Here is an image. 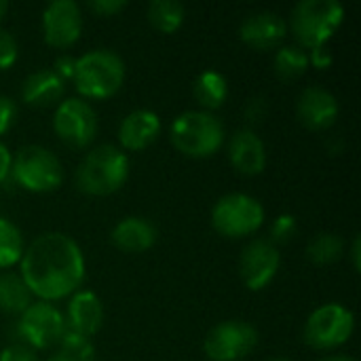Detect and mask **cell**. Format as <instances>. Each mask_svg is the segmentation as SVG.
I'll return each instance as SVG.
<instances>
[{"mask_svg": "<svg viewBox=\"0 0 361 361\" xmlns=\"http://www.w3.org/2000/svg\"><path fill=\"white\" fill-rule=\"evenodd\" d=\"M21 279L44 302H53L78 292L85 279V256L80 245L63 233L36 237L21 260Z\"/></svg>", "mask_w": 361, "mask_h": 361, "instance_id": "obj_1", "label": "cell"}, {"mask_svg": "<svg viewBox=\"0 0 361 361\" xmlns=\"http://www.w3.org/2000/svg\"><path fill=\"white\" fill-rule=\"evenodd\" d=\"M129 178V157L112 144L95 146L76 169V186L85 195L104 197L116 192Z\"/></svg>", "mask_w": 361, "mask_h": 361, "instance_id": "obj_2", "label": "cell"}, {"mask_svg": "<svg viewBox=\"0 0 361 361\" xmlns=\"http://www.w3.org/2000/svg\"><path fill=\"white\" fill-rule=\"evenodd\" d=\"M125 59L112 49H93L76 57L74 85L78 93L93 99L114 95L125 82Z\"/></svg>", "mask_w": 361, "mask_h": 361, "instance_id": "obj_3", "label": "cell"}, {"mask_svg": "<svg viewBox=\"0 0 361 361\" xmlns=\"http://www.w3.org/2000/svg\"><path fill=\"white\" fill-rule=\"evenodd\" d=\"M171 144L186 157H212L224 144V125L214 112L186 110L173 118L169 131Z\"/></svg>", "mask_w": 361, "mask_h": 361, "instance_id": "obj_4", "label": "cell"}, {"mask_svg": "<svg viewBox=\"0 0 361 361\" xmlns=\"http://www.w3.org/2000/svg\"><path fill=\"white\" fill-rule=\"evenodd\" d=\"M345 19V8L338 0H302L294 6L290 27L302 49L328 44Z\"/></svg>", "mask_w": 361, "mask_h": 361, "instance_id": "obj_5", "label": "cell"}, {"mask_svg": "<svg viewBox=\"0 0 361 361\" xmlns=\"http://www.w3.org/2000/svg\"><path fill=\"white\" fill-rule=\"evenodd\" d=\"M11 173L19 186L32 192H51L63 180L61 161L44 146H21L11 159Z\"/></svg>", "mask_w": 361, "mask_h": 361, "instance_id": "obj_6", "label": "cell"}, {"mask_svg": "<svg viewBox=\"0 0 361 361\" xmlns=\"http://www.w3.org/2000/svg\"><path fill=\"white\" fill-rule=\"evenodd\" d=\"M264 222L262 203L245 192H228L220 197L212 209L214 228L231 239L254 235Z\"/></svg>", "mask_w": 361, "mask_h": 361, "instance_id": "obj_7", "label": "cell"}, {"mask_svg": "<svg viewBox=\"0 0 361 361\" xmlns=\"http://www.w3.org/2000/svg\"><path fill=\"white\" fill-rule=\"evenodd\" d=\"M353 330L355 317L347 307L338 302L322 305L305 324V343L319 351L336 349L353 336Z\"/></svg>", "mask_w": 361, "mask_h": 361, "instance_id": "obj_8", "label": "cell"}, {"mask_svg": "<svg viewBox=\"0 0 361 361\" xmlns=\"http://www.w3.org/2000/svg\"><path fill=\"white\" fill-rule=\"evenodd\" d=\"M258 347V330L239 319H228L214 326L205 341L203 351L212 361H239Z\"/></svg>", "mask_w": 361, "mask_h": 361, "instance_id": "obj_9", "label": "cell"}, {"mask_svg": "<svg viewBox=\"0 0 361 361\" xmlns=\"http://www.w3.org/2000/svg\"><path fill=\"white\" fill-rule=\"evenodd\" d=\"M17 330L23 343L32 349H49L57 345L61 334L66 332V317L55 305L38 300L21 313Z\"/></svg>", "mask_w": 361, "mask_h": 361, "instance_id": "obj_10", "label": "cell"}, {"mask_svg": "<svg viewBox=\"0 0 361 361\" xmlns=\"http://www.w3.org/2000/svg\"><path fill=\"white\" fill-rule=\"evenodd\" d=\"M53 129L68 146L85 148L97 133V114L89 102L80 97H68L53 114Z\"/></svg>", "mask_w": 361, "mask_h": 361, "instance_id": "obj_11", "label": "cell"}, {"mask_svg": "<svg viewBox=\"0 0 361 361\" xmlns=\"http://www.w3.org/2000/svg\"><path fill=\"white\" fill-rule=\"evenodd\" d=\"M281 264L279 250L273 241L267 239H254L250 241L239 258V273L243 283L252 290H264L277 275Z\"/></svg>", "mask_w": 361, "mask_h": 361, "instance_id": "obj_12", "label": "cell"}, {"mask_svg": "<svg viewBox=\"0 0 361 361\" xmlns=\"http://www.w3.org/2000/svg\"><path fill=\"white\" fill-rule=\"evenodd\" d=\"M82 32V13L74 0H51L42 11V34L51 47L66 49Z\"/></svg>", "mask_w": 361, "mask_h": 361, "instance_id": "obj_13", "label": "cell"}, {"mask_svg": "<svg viewBox=\"0 0 361 361\" xmlns=\"http://www.w3.org/2000/svg\"><path fill=\"white\" fill-rule=\"evenodd\" d=\"M338 99L334 97L332 91L324 89V87H307L296 104V114L300 118V123L313 131H324L328 127H332L338 118Z\"/></svg>", "mask_w": 361, "mask_h": 361, "instance_id": "obj_14", "label": "cell"}, {"mask_svg": "<svg viewBox=\"0 0 361 361\" xmlns=\"http://www.w3.org/2000/svg\"><path fill=\"white\" fill-rule=\"evenodd\" d=\"M288 34V23L279 13L273 11H260L250 15L241 25H239V36L241 40L258 51H269L277 47Z\"/></svg>", "mask_w": 361, "mask_h": 361, "instance_id": "obj_15", "label": "cell"}, {"mask_svg": "<svg viewBox=\"0 0 361 361\" xmlns=\"http://www.w3.org/2000/svg\"><path fill=\"white\" fill-rule=\"evenodd\" d=\"M228 159L239 173L258 176L267 167V146L254 129L243 127L235 131V135H231Z\"/></svg>", "mask_w": 361, "mask_h": 361, "instance_id": "obj_16", "label": "cell"}, {"mask_svg": "<svg viewBox=\"0 0 361 361\" xmlns=\"http://www.w3.org/2000/svg\"><path fill=\"white\" fill-rule=\"evenodd\" d=\"M102 326H104V305L99 296L91 290L74 292L68 302L66 328L85 338H91L102 330Z\"/></svg>", "mask_w": 361, "mask_h": 361, "instance_id": "obj_17", "label": "cell"}, {"mask_svg": "<svg viewBox=\"0 0 361 361\" xmlns=\"http://www.w3.org/2000/svg\"><path fill=\"white\" fill-rule=\"evenodd\" d=\"M161 133V118L150 108H137L129 112L118 125V142L127 150L148 148Z\"/></svg>", "mask_w": 361, "mask_h": 361, "instance_id": "obj_18", "label": "cell"}, {"mask_svg": "<svg viewBox=\"0 0 361 361\" xmlns=\"http://www.w3.org/2000/svg\"><path fill=\"white\" fill-rule=\"evenodd\" d=\"M112 243L127 254H137L146 252L157 243V228L150 220L140 218V216H129L123 218L110 235Z\"/></svg>", "mask_w": 361, "mask_h": 361, "instance_id": "obj_19", "label": "cell"}, {"mask_svg": "<svg viewBox=\"0 0 361 361\" xmlns=\"http://www.w3.org/2000/svg\"><path fill=\"white\" fill-rule=\"evenodd\" d=\"M63 95V80L53 72V68H40L21 85V97L30 106H49Z\"/></svg>", "mask_w": 361, "mask_h": 361, "instance_id": "obj_20", "label": "cell"}, {"mask_svg": "<svg viewBox=\"0 0 361 361\" xmlns=\"http://www.w3.org/2000/svg\"><path fill=\"white\" fill-rule=\"evenodd\" d=\"M195 99L205 112L220 108L228 95V80L220 70H203L192 85Z\"/></svg>", "mask_w": 361, "mask_h": 361, "instance_id": "obj_21", "label": "cell"}, {"mask_svg": "<svg viewBox=\"0 0 361 361\" xmlns=\"http://www.w3.org/2000/svg\"><path fill=\"white\" fill-rule=\"evenodd\" d=\"M32 305V292L23 279L15 273L0 275V311L8 315H21Z\"/></svg>", "mask_w": 361, "mask_h": 361, "instance_id": "obj_22", "label": "cell"}, {"mask_svg": "<svg viewBox=\"0 0 361 361\" xmlns=\"http://www.w3.org/2000/svg\"><path fill=\"white\" fill-rule=\"evenodd\" d=\"M186 17V8L180 0H152L148 4V21L163 34L176 32Z\"/></svg>", "mask_w": 361, "mask_h": 361, "instance_id": "obj_23", "label": "cell"}, {"mask_svg": "<svg viewBox=\"0 0 361 361\" xmlns=\"http://www.w3.org/2000/svg\"><path fill=\"white\" fill-rule=\"evenodd\" d=\"M47 361H95V347L89 338L66 328L57 343V351Z\"/></svg>", "mask_w": 361, "mask_h": 361, "instance_id": "obj_24", "label": "cell"}, {"mask_svg": "<svg viewBox=\"0 0 361 361\" xmlns=\"http://www.w3.org/2000/svg\"><path fill=\"white\" fill-rule=\"evenodd\" d=\"M309 53L302 47H294V44H286L277 51L275 55V74L281 80H294L300 74L307 72L309 68Z\"/></svg>", "mask_w": 361, "mask_h": 361, "instance_id": "obj_25", "label": "cell"}, {"mask_svg": "<svg viewBox=\"0 0 361 361\" xmlns=\"http://www.w3.org/2000/svg\"><path fill=\"white\" fill-rule=\"evenodd\" d=\"M343 250H345V243H343L341 235H336V233H319L307 245V258L317 267H326V264L336 262L341 258Z\"/></svg>", "mask_w": 361, "mask_h": 361, "instance_id": "obj_26", "label": "cell"}, {"mask_svg": "<svg viewBox=\"0 0 361 361\" xmlns=\"http://www.w3.org/2000/svg\"><path fill=\"white\" fill-rule=\"evenodd\" d=\"M23 256L21 231L6 218L0 216V269L17 264Z\"/></svg>", "mask_w": 361, "mask_h": 361, "instance_id": "obj_27", "label": "cell"}, {"mask_svg": "<svg viewBox=\"0 0 361 361\" xmlns=\"http://www.w3.org/2000/svg\"><path fill=\"white\" fill-rule=\"evenodd\" d=\"M298 231V224H296V218L292 214H281L273 220L271 224V237L275 243H286L290 241Z\"/></svg>", "mask_w": 361, "mask_h": 361, "instance_id": "obj_28", "label": "cell"}, {"mask_svg": "<svg viewBox=\"0 0 361 361\" xmlns=\"http://www.w3.org/2000/svg\"><path fill=\"white\" fill-rule=\"evenodd\" d=\"M17 55H19V47L15 36L8 30L0 27V70H8L17 61Z\"/></svg>", "mask_w": 361, "mask_h": 361, "instance_id": "obj_29", "label": "cell"}, {"mask_svg": "<svg viewBox=\"0 0 361 361\" xmlns=\"http://www.w3.org/2000/svg\"><path fill=\"white\" fill-rule=\"evenodd\" d=\"M0 361H40L38 351L25 343H13L0 351Z\"/></svg>", "mask_w": 361, "mask_h": 361, "instance_id": "obj_30", "label": "cell"}, {"mask_svg": "<svg viewBox=\"0 0 361 361\" xmlns=\"http://www.w3.org/2000/svg\"><path fill=\"white\" fill-rule=\"evenodd\" d=\"M15 116H17V104L11 97L0 95V135L13 127Z\"/></svg>", "mask_w": 361, "mask_h": 361, "instance_id": "obj_31", "label": "cell"}, {"mask_svg": "<svg viewBox=\"0 0 361 361\" xmlns=\"http://www.w3.org/2000/svg\"><path fill=\"white\" fill-rule=\"evenodd\" d=\"M93 13H97V15H108V17H112V15H116L118 11H123L125 6H127V2L125 0H89V4H87Z\"/></svg>", "mask_w": 361, "mask_h": 361, "instance_id": "obj_32", "label": "cell"}, {"mask_svg": "<svg viewBox=\"0 0 361 361\" xmlns=\"http://www.w3.org/2000/svg\"><path fill=\"white\" fill-rule=\"evenodd\" d=\"M74 70H76V57L72 55H59L53 63V72L66 82L68 78H74Z\"/></svg>", "mask_w": 361, "mask_h": 361, "instance_id": "obj_33", "label": "cell"}, {"mask_svg": "<svg viewBox=\"0 0 361 361\" xmlns=\"http://www.w3.org/2000/svg\"><path fill=\"white\" fill-rule=\"evenodd\" d=\"M267 116V102L262 97H254L245 106V118L250 123H260Z\"/></svg>", "mask_w": 361, "mask_h": 361, "instance_id": "obj_34", "label": "cell"}, {"mask_svg": "<svg viewBox=\"0 0 361 361\" xmlns=\"http://www.w3.org/2000/svg\"><path fill=\"white\" fill-rule=\"evenodd\" d=\"M309 61L315 66V68H330L332 66V53H330V49L324 44V47H317V49H311V53H309Z\"/></svg>", "mask_w": 361, "mask_h": 361, "instance_id": "obj_35", "label": "cell"}, {"mask_svg": "<svg viewBox=\"0 0 361 361\" xmlns=\"http://www.w3.org/2000/svg\"><path fill=\"white\" fill-rule=\"evenodd\" d=\"M11 159H13L11 150L6 148V144L0 142V184H2V182L8 178V173H11Z\"/></svg>", "mask_w": 361, "mask_h": 361, "instance_id": "obj_36", "label": "cell"}, {"mask_svg": "<svg viewBox=\"0 0 361 361\" xmlns=\"http://www.w3.org/2000/svg\"><path fill=\"white\" fill-rule=\"evenodd\" d=\"M351 260H353V269L360 271L361 269V237L353 239V245H351Z\"/></svg>", "mask_w": 361, "mask_h": 361, "instance_id": "obj_37", "label": "cell"}, {"mask_svg": "<svg viewBox=\"0 0 361 361\" xmlns=\"http://www.w3.org/2000/svg\"><path fill=\"white\" fill-rule=\"evenodd\" d=\"M317 361H357L355 357H351V355H328V357H322V360Z\"/></svg>", "mask_w": 361, "mask_h": 361, "instance_id": "obj_38", "label": "cell"}, {"mask_svg": "<svg viewBox=\"0 0 361 361\" xmlns=\"http://www.w3.org/2000/svg\"><path fill=\"white\" fill-rule=\"evenodd\" d=\"M6 11H8V2H6V0H0V21L4 19Z\"/></svg>", "mask_w": 361, "mask_h": 361, "instance_id": "obj_39", "label": "cell"}, {"mask_svg": "<svg viewBox=\"0 0 361 361\" xmlns=\"http://www.w3.org/2000/svg\"><path fill=\"white\" fill-rule=\"evenodd\" d=\"M267 361H292V360H288V357H271V360H267Z\"/></svg>", "mask_w": 361, "mask_h": 361, "instance_id": "obj_40", "label": "cell"}]
</instances>
